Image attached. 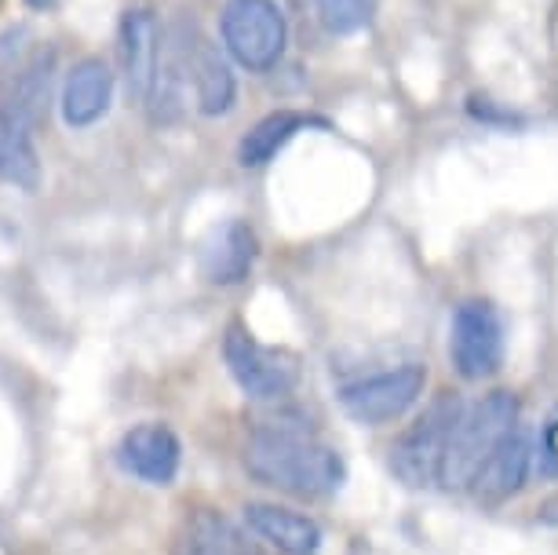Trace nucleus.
<instances>
[{"instance_id":"nucleus-3","label":"nucleus","mask_w":558,"mask_h":555,"mask_svg":"<svg viewBox=\"0 0 558 555\" xmlns=\"http://www.w3.org/2000/svg\"><path fill=\"white\" fill-rule=\"evenodd\" d=\"M460 417H463V399L457 391H438L416 413V421L391 446V471L398 483H405L409 490H427L438 483Z\"/></svg>"},{"instance_id":"nucleus-9","label":"nucleus","mask_w":558,"mask_h":555,"mask_svg":"<svg viewBox=\"0 0 558 555\" xmlns=\"http://www.w3.org/2000/svg\"><path fill=\"white\" fill-rule=\"evenodd\" d=\"M449 359L463 381H486L504 365V322L489 300H463L452 311Z\"/></svg>"},{"instance_id":"nucleus-4","label":"nucleus","mask_w":558,"mask_h":555,"mask_svg":"<svg viewBox=\"0 0 558 555\" xmlns=\"http://www.w3.org/2000/svg\"><path fill=\"white\" fill-rule=\"evenodd\" d=\"M519 424V399L511 391H489L475 406H463V417L452 432L446 464H441L438 483L446 490H468L482 460L493 454L511 427Z\"/></svg>"},{"instance_id":"nucleus-2","label":"nucleus","mask_w":558,"mask_h":555,"mask_svg":"<svg viewBox=\"0 0 558 555\" xmlns=\"http://www.w3.org/2000/svg\"><path fill=\"white\" fill-rule=\"evenodd\" d=\"M219 48L245 73H270L289 51V19L278 0H223L216 19Z\"/></svg>"},{"instance_id":"nucleus-22","label":"nucleus","mask_w":558,"mask_h":555,"mask_svg":"<svg viewBox=\"0 0 558 555\" xmlns=\"http://www.w3.org/2000/svg\"><path fill=\"white\" fill-rule=\"evenodd\" d=\"M26 12H37V15H48V12H59L66 0H23Z\"/></svg>"},{"instance_id":"nucleus-12","label":"nucleus","mask_w":558,"mask_h":555,"mask_svg":"<svg viewBox=\"0 0 558 555\" xmlns=\"http://www.w3.org/2000/svg\"><path fill=\"white\" fill-rule=\"evenodd\" d=\"M530 468H533L530 435L514 424L511 432L493 446V454L482 460V468L475 471L468 490L475 494L478 505H486V508L508 505L514 494H522L525 479H530Z\"/></svg>"},{"instance_id":"nucleus-6","label":"nucleus","mask_w":558,"mask_h":555,"mask_svg":"<svg viewBox=\"0 0 558 555\" xmlns=\"http://www.w3.org/2000/svg\"><path fill=\"white\" fill-rule=\"evenodd\" d=\"M165 51V26L154 0H129L118 15V62L132 102L146 107L157 85V67Z\"/></svg>"},{"instance_id":"nucleus-15","label":"nucleus","mask_w":558,"mask_h":555,"mask_svg":"<svg viewBox=\"0 0 558 555\" xmlns=\"http://www.w3.org/2000/svg\"><path fill=\"white\" fill-rule=\"evenodd\" d=\"M0 183L15 186L23 194H37L40 183H45L37 129L4 102H0Z\"/></svg>"},{"instance_id":"nucleus-21","label":"nucleus","mask_w":558,"mask_h":555,"mask_svg":"<svg viewBox=\"0 0 558 555\" xmlns=\"http://www.w3.org/2000/svg\"><path fill=\"white\" fill-rule=\"evenodd\" d=\"M536 522H544V527H558V494H551L536 511Z\"/></svg>"},{"instance_id":"nucleus-1","label":"nucleus","mask_w":558,"mask_h":555,"mask_svg":"<svg viewBox=\"0 0 558 555\" xmlns=\"http://www.w3.org/2000/svg\"><path fill=\"white\" fill-rule=\"evenodd\" d=\"M245 471L256 483L300 500L332 497L347 479L343 457L292 421L252 427L245 443Z\"/></svg>"},{"instance_id":"nucleus-17","label":"nucleus","mask_w":558,"mask_h":555,"mask_svg":"<svg viewBox=\"0 0 558 555\" xmlns=\"http://www.w3.org/2000/svg\"><path fill=\"white\" fill-rule=\"evenodd\" d=\"M51 85H56V51L51 48L29 51V56L19 62V70L12 73V88H8V96H4V107L19 110L37 129L48 110Z\"/></svg>"},{"instance_id":"nucleus-14","label":"nucleus","mask_w":558,"mask_h":555,"mask_svg":"<svg viewBox=\"0 0 558 555\" xmlns=\"http://www.w3.org/2000/svg\"><path fill=\"white\" fill-rule=\"evenodd\" d=\"M245 527L278 555H318L322 552L318 522L286 505L252 500V505H245Z\"/></svg>"},{"instance_id":"nucleus-18","label":"nucleus","mask_w":558,"mask_h":555,"mask_svg":"<svg viewBox=\"0 0 558 555\" xmlns=\"http://www.w3.org/2000/svg\"><path fill=\"white\" fill-rule=\"evenodd\" d=\"M172 555H248V548L223 511L194 508L175 533Z\"/></svg>"},{"instance_id":"nucleus-7","label":"nucleus","mask_w":558,"mask_h":555,"mask_svg":"<svg viewBox=\"0 0 558 555\" xmlns=\"http://www.w3.org/2000/svg\"><path fill=\"white\" fill-rule=\"evenodd\" d=\"M424 391H427V365L405 362V365H395V370H384V373H373V376H362V381L347 384L340 391V406L351 421L380 427V424L398 421V417H405L424 399Z\"/></svg>"},{"instance_id":"nucleus-16","label":"nucleus","mask_w":558,"mask_h":555,"mask_svg":"<svg viewBox=\"0 0 558 555\" xmlns=\"http://www.w3.org/2000/svg\"><path fill=\"white\" fill-rule=\"evenodd\" d=\"M311 129H329V121L314 118L307 110H270L267 118H259L252 129L241 135L238 143V165L241 169H263L278 157L296 135Z\"/></svg>"},{"instance_id":"nucleus-20","label":"nucleus","mask_w":558,"mask_h":555,"mask_svg":"<svg viewBox=\"0 0 558 555\" xmlns=\"http://www.w3.org/2000/svg\"><path fill=\"white\" fill-rule=\"evenodd\" d=\"M533 460L544 479H558V406H551V413L544 417L541 435H536Z\"/></svg>"},{"instance_id":"nucleus-11","label":"nucleus","mask_w":558,"mask_h":555,"mask_svg":"<svg viewBox=\"0 0 558 555\" xmlns=\"http://www.w3.org/2000/svg\"><path fill=\"white\" fill-rule=\"evenodd\" d=\"M118 460L129 475L146 486H172L183 468V443L168 424L143 421L121 435Z\"/></svg>"},{"instance_id":"nucleus-5","label":"nucleus","mask_w":558,"mask_h":555,"mask_svg":"<svg viewBox=\"0 0 558 555\" xmlns=\"http://www.w3.org/2000/svg\"><path fill=\"white\" fill-rule=\"evenodd\" d=\"M223 362L234 384L252 402H281L300 387L296 354L259 343L241 322H230L223 333Z\"/></svg>"},{"instance_id":"nucleus-19","label":"nucleus","mask_w":558,"mask_h":555,"mask_svg":"<svg viewBox=\"0 0 558 555\" xmlns=\"http://www.w3.org/2000/svg\"><path fill=\"white\" fill-rule=\"evenodd\" d=\"M314 12L318 23L325 26V34L332 37H351L373 23L376 15V0H314Z\"/></svg>"},{"instance_id":"nucleus-10","label":"nucleus","mask_w":558,"mask_h":555,"mask_svg":"<svg viewBox=\"0 0 558 555\" xmlns=\"http://www.w3.org/2000/svg\"><path fill=\"white\" fill-rule=\"evenodd\" d=\"M118 99V70L107 56H81L73 59L59 85V118L66 129L84 132L113 110Z\"/></svg>"},{"instance_id":"nucleus-13","label":"nucleus","mask_w":558,"mask_h":555,"mask_svg":"<svg viewBox=\"0 0 558 555\" xmlns=\"http://www.w3.org/2000/svg\"><path fill=\"white\" fill-rule=\"evenodd\" d=\"M259 260V234L248 219H227L213 230L202 249V278L208 286H241Z\"/></svg>"},{"instance_id":"nucleus-8","label":"nucleus","mask_w":558,"mask_h":555,"mask_svg":"<svg viewBox=\"0 0 558 555\" xmlns=\"http://www.w3.org/2000/svg\"><path fill=\"white\" fill-rule=\"evenodd\" d=\"M183 51V70H186V88H194V107L202 118H227L238 107V67L227 59V51L219 48V40L197 34L191 26L172 29Z\"/></svg>"}]
</instances>
